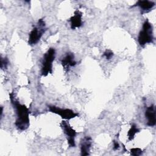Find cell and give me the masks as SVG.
Returning a JSON list of instances; mask_svg holds the SVG:
<instances>
[{
  "label": "cell",
  "mask_w": 156,
  "mask_h": 156,
  "mask_svg": "<svg viewBox=\"0 0 156 156\" xmlns=\"http://www.w3.org/2000/svg\"><path fill=\"white\" fill-rule=\"evenodd\" d=\"M103 56L105 57L106 59L109 60L110 58H112V57L113 56V52L109 49H107L104 51V54H103Z\"/></svg>",
  "instance_id": "9a60e30c"
},
{
  "label": "cell",
  "mask_w": 156,
  "mask_h": 156,
  "mask_svg": "<svg viewBox=\"0 0 156 156\" xmlns=\"http://www.w3.org/2000/svg\"><path fill=\"white\" fill-rule=\"evenodd\" d=\"M10 99L16 115L15 126L20 130H25L29 127V110L24 104L16 100L13 94H10Z\"/></svg>",
  "instance_id": "6da1fadb"
},
{
  "label": "cell",
  "mask_w": 156,
  "mask_h": 156,
  "mask_svg": "<svg viewBox=\"0 0 156 156\" xmlns=\"http://www.w3.org/2000/svg\"><path fill=\"white\" fill-rule=\"evenodd\" d=\"M9 65V60L7 58L1 57V69L7 68V66Z\"/></svg>",
  "instance_id": "5bb4252c"
},
{
  "label": "cell",
  "mask_w": 156,
  "mask_h": 156,
  "mask_svg": "<svg viewBox=\"0 0 156 156\" xmlns=\"http://www.w3.org/2000/svg\"><path fill=\"white\" fill-rule=\"evenodd\" d=\"M82 13L79 10H76L73 16L71 17L69 21L71 23V28L72 29H75L76 28L80 27L82 25Z\"/></svg>",
  "instance_id": "9c48e42d"
},
{
  "label": "cell",
  "mask_w": 156,
  "mask_h": 156,
  "mask_svg": "<svg viewBox=\"0 0 156 156\" xmlns=\"http://www.w3.org/2000/svg\"><path fill=\"white\" fill-rule=\"evenodd\" d=\"M55 56V51L54 48H49L43 55L42 66L41 69V74L43 76H47L49 74L52 73V63Z\"/></svg>",
  "instance_id": "3957f363"
},
{
  "label": "cell",
  "mask_w": 156,
  "mask_h": 156,
  "mask_svg": "<svg viewBox=\"0 0 156 156\" xmlns=\"http://www.w3.org/2000/svg\"><path fill=\"white\" fill-rule=\"evenodd\" d=\"M155 5V3L153 1L144 0V1H138L133 7L138 6L139 7L142 11L144 12H147L150 11Z\"/></svg>",
  "instance_id": "8fae6325"
},
{
  "label": "cell",
  "mask_w": 156,
  "mask_h": 156,
  "mask_svg": "<svg viewBox=\"0 0 156 156\" xmlns=\"http://www.w3.org/2000/svg\"><path fill=\"white\" fill-rule=\"evenodd\" d=\"M48 110L49 112L57 114L61 116L64 119H71L77 117L79 115L73 110L69 108H62L55 105H48Z\"/></svg>",
  "instance_id": "5b68a950"
},
{
  "label": "cell",
  "mask_w": 156,
  "mask_h": 156,
  "mask_svg": "<svg viewBox=\"0 0 156 156\" xmlns=\"http://www.w3.org/2000/svg\"><path fill=\"white\" fill-rule=\"evenodd\" d=\"M62 64L65 69H68L70 67L74 66L76 65V62L74 60V56L73 53H67L66 55L62 60Z\"/></svg>",
  "instance_id": "30bf717a"
},
{
  "label": "cell",
  "mask_w": 156,
  "mask_h": 156,
  "mask_svg": "<svg viewBox=\"0 0 156 156\" xmlns=\"http://www.w3.org/2000/svg\"><path fill=\"white\" fill-rule=\"evenodd\" d=\"M154 40L153 33H152V24L146 20L143 24L142 29L140 30L138 37V41L141 46H144L146 44L152 43Z\"/></svg>",
  "instance_id": "7a4b0ae2"
},
{
  "label": "cell",
  "mask_w": 156,
  "mask_h": 156,
  "mask_svg": "<svg viewBox=\"0 0 156 156\" xmlns=\"http://www.w3.org/2000/svg\"><path fill=\"white\" fill-rule=\"evenodd\" d=\"M61 127L63 130V132L66 135L68 144L69 147H75V137L77 135V132L73 129L69 124L65 121H63L61 123Z\"/></svg>",
  "instance_id": "8992f818"
},
{
  "label": "cell",
  "mask_w": 156,
  "mask_h": 156,
  "mask_svg": "<svg viewBox=\"0 0 156 156\" xmlns=\"http://www.w3.org/2000/svg\"><path fill=\"white\" fill-rule=\"evenodd\" d=\"M91 138L90 136L84 137L80 143V152L82 155H88L91 147Z\"/></svg>",
  "instance_id": "ba28073f"
},
{
  "label": "cell",
  "mask_w": 156,
  "mask_h": 156,
  "mask_svg": "<svg viewBox=\"0 0 156 156\" xmlns=\"http://www.w3.org/2000/svg\"><path fill=\"white\" fill-rule=\"evenodd\" d=\"M139 132H140V129L137 127V126L135 124H132L130 129L129 130V131L127 132L128 140L129 141L132 140L134 138L136 133H138Z\"/></svg>",
  "instance_id": "7c38bea8"
},
{
  "label": "cell",
  "mask_w": 156,
  "mask_h": 156,
  "mask_svg": "<svg viewBox=\"0 0 156 156\" xmlns=\"http://www.w3.org/2000/svg\"><path fill=\"white\" fill-rule=\"evenodd\" d=\"M45 30V23L43 19H40L37 23V26L34 27L29 33L28 44L30 45H34L37 44L40 40Z\"/></svg>",
  "instance_id": "277c9868"
},
{
  "label": "cell",
  "mask_w": 156,
  "mask_h": 156,
  "mask_svg": "<svg viewBox=\"0 0 156 156\" xmlns=\"http://www.w3.org/2000/svg\"><path fill=\"white\" fill-rule=\"evenodd\" d=\"M130 154L131 155H135V156L140 155L142 154V150L140 148H138V147L132 148L130 150Z\"/></svg>",
  "instance_id": "4fadbf2b"
},
{
  "label": "cell",
  "mask_w": 156,
  "mask_h": 156,
  "mask_svg": "<svg viewBox=\"0 0 156 156\" xmlns=\"http://www.w3.org/2000/svg\"><path fill=\"white\" fill-rule=\"evenodd\" d=\"M119 143L116 141H113V149L117 150L119 149Z\"/></svg>",
  "instance_id": "2e32d148"
},
{
  "label": "cell",
  "mask_w": 156,
  "mask_h": 156,
  "mask_svg": "<svg viewBox=\"0 0 156 156\" xmlns=\"http://www.w3.org/2000/svg\"><path fill=\"white\" fill-rule=\"evenodd\" d=\"M145 117L147 119V125L150 127H153L155 125V107L152 104L146 108L145 112Z\"/></svg>",
  "instance_id": "52a82bcc"
}]
</instances>
